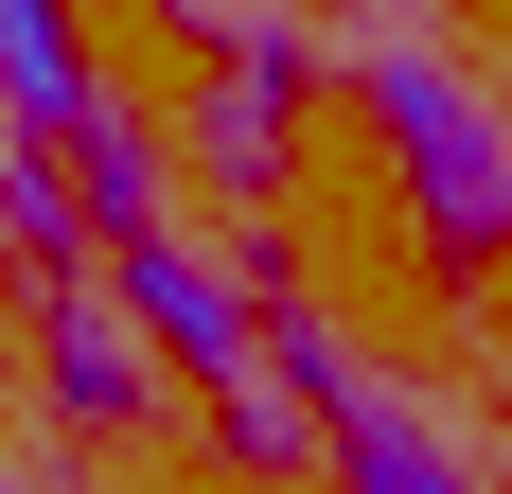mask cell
<instances>
[{"mask_svg": "<svg viewBox=\"0 0 512 494\" xmlns=\"http://www.w3.org/2000/svg\"><path fill=\"white\" fill-rule=\"evenodd\" d=\"M371 124H389L407 212H424L442 247H512V124L477 106V71H442V53H371Z\"/></svg>", "mask_w": 512, "mask_h": 494, "instance_id": "1", "label": "cell"}, {"mask_svg": "<svg viewBox=\"0 0 512 494\" xmlns=\"http://www.w3.org/2000/svg\"><path fill=\"white\" fill-rule=\"evenodd\" d=\"M106 300H124V336H142V353H195V371H248V283H230L212 247H177V230L106 247Z\"/></svg>", "mask_w": 512, "mask_h": 494, "instance_id": "2", "label": "cell"}, {"mask_svg": "<svg viewBox=\"0 0 512 494\" xmlns=\"http://www.w3.org/2000/svg\"><path fill=\"white\" fill-rule=\"evenodd\" d=\"M0 124H18V142H89V124H106L71 0H0Z\"/></svg>", "mask_w": 512, "mask_h": 494, "instance_id": "3", "label": "cell"}, {"mask_svg": "<svg viewBox=\"0 0 512 494\" xmlns=\"http://www.w3.org/2000/svg\"><path fill=\"white\" fill-rule=\"evenodd\" d=\"M142 389H159V353L124 336V318H106V300H53V336H36V406L53 424H142Z\"/></svg>", "mask_w": 512, "mask_h": 494, "instance_id": "4", "label": "cell"}, {"mask_svg": "<svg viewBox=\"0 0 512 494\" xmlns=\"http://www.w3.org/2000/svg\"><path fill=\"white\" fill-rule=\"evenodd\" d=\"M283 89H301V36H283V53H230V89L195 106L212 177H283Z\"/></svg>", "mask_w": 512, "mask_h": 494, "instance_id": "5", "label": "cell"}, {"mask_svg": "<svg viewBox=\"0 0 512 494\" xmlns=\"http://www.w3.org/2000/svg\"><path fill=\"white\" fill-rule=\"evenodd\" d=\"M53 159H71V212H89L106 247H142V230H159V142L124 124V106H106L89 142H53Z\"/></svg>", "mask_w": 512, "mask_h": 494, "instance_id": "6", "label": "cell"}, {"mask_svg": "<svg viewBox=\"0 0 512 494\" xmlns=\"http://www.w3.org/2000/svg\"><path fill=\"white\" fill-rule=\"evenodd\" d=\"M0 230L36 247V265H71V247H89V212H71V177H36V159H18V124H0Z\"/></svg>", "mask_w": 512, "mask_h": 494, "instance_id": "7", "label": "cell"}, {"mask_svg": "<svg viewBox=\"0 0 512 494\" xmlns=\"http://www.w3.org/2000/svg\"><path fill=\"white\" fill-rule=\"evenodd\" d=\"M159 18H177V36H212V53H283V18H265V0H159Z\"/></svg>", "mask_w": 512, "mask_h": 494, "instance_id": "8", "label": "cell"}, {"mask_svg": "<svg viewBox=\"0 0 512 494\" xmlns=\"http://www.w3.org/2000/svg\"><path fill=\"white\" fill-rule=\"evenodd\" d=\"M0 494H53V477H18V459H0Z\"/></svg>", "mask_w": 512, "mask_h": 494, "instance_id": "9", "label": "cell"}]
</instances>
